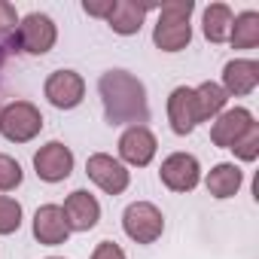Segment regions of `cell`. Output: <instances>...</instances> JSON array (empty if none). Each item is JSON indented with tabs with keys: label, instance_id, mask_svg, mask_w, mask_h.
<instances>
[{
	"label": "cell",
	"instance_id": "cell-5",
	"mask_svg": "<svg viewBox=\"0 0 259 259\" xmlns=\"http://www.w3.org/2000/svg\"><path fill=\"white\" fill-rule=\"evenodd\" d=\"M122 229L135 244H156L165 232V217L153 201H135L122 213Z\"/></svg>",
	"mask_w": 259,
	"mask_h": 259
},
{
	"label": "cell",
	"instance_id": "cell-19",
	"mask_svg": "<svg viewBox=\"0 0 259 259\" xmlns=\"http://www.w3.org/2000/svg\"><path fill=\"white\" fill-rule=\"evenodd\" d=\"M232 22H235V13L226 4H210L201 13V31H204V37L210 43H229Z\"/></svg>",
	"mask_w": 259,
	"mask_h": 259
},
{
	"label": "cell",
	"instance_id": "cell-6",
	"mask_svg": "<svg viewBox=\"0 0 259 259\" xmlns=\"http://www.w3.org/2000/svg\"><path fill=\"white\" fill-rule=\"evenodd\" d=\"M85 174H89V180H92L98 189H104L107 195H122V192L128 189V183H132L128 168H125L119 159L107 156V153H92L89 162H85Z\"/></svg>",
	"mask_w": 259,
	"mask_h": 259
},
{
	"label": "cell",
	"instance_id": "cell-2",
	"mask_svg": "<svg viewBox=\"0 0 259 259\" xmlns=\"http://www.w3.org/2000/svg\"><path fill=\"white\" fill-rule=\"evenodd\" d=\"M192 10H195L192 0H168V4L159 7V22L153 28V43L162 52H180V49L189 46V40H192V25H189Z\"/></svg>",
	"mask_w": 259,
	"mask_h": 259
},
{
	"label": "cell",
	"instance_id": "cell-11",
	"mask_svg": "<svg viewBox=\"0 0 259 259\" xmlns=\"http://www.w3.org/2000/svg\"><path fill=\"white\" fill-rule=\"evenodd\" d=\"M61 210H64V217H67L70 232H89V229H95L98 220H101V204H98V198H95L89 189H73V192L64 198Z\"/></svg>",
	"mask_w": 259,
	"mask_h": 259
},
{
	"label": "cell",
	"instance_id": "cell-24",
	"mask_svg": "<svg viewBox=\"0 0 259 259\" xmlns=\"http://www.w3.org/2000/svg\"><path fill=\"white\" fill-rule=\"evenodd\" d=\"M16 28H19V13H16V7L7 4V0H0V37L10 40Z\"/></svg>",
	"mask_w": 259,
	"mask_h": 259
},
{
	"label": "cell",
	"instance_id": "cell-14",
	"mask_svg": "<svg viewBox=\"0 0 259 259\" xmlns=\"http://www.w3.org/2000/svg\"><path fill=\"white\" fill-rule=\"evenodd\" d=\"M168 122H171V132L180 138L195 132L198 113H195V92L189 85H177L168 95Z\"/></svg>",
	"mask_w": 259,
	"mask_h": 259
},
{
	"label": "cell",
	"instance_id": "cell-20",
	"mask_svg": "<svg viewBox=\"0 0 259 259\" xmlns=\"http://www.w3.org/2000/svg\"><path fill=\"white\" fill-rule=\"evenodd\" d=\"M229 43H232L235 49H256V46H259V13L247 10V13L235 16Z\"/></svg>",
	"mask_w": 259,
	"mask_h": 259
},
{
	"label": "cell",
	"instance_id": "cell-13",
	"mask_svg": "<svg viewBox=\"0 0 259 259\" xmlns=\"http://www.w3.org/2000/svg\"><path fill=\"white\" fill-rule=\"evenodd\" d=\"M34 238L40 244H46V247L67 244L70 226H67V217H64L61 204H43V207H37V213H34Z\"/></svg>",
	"mask_w": 259,
	"mask_h": 259
},
{
	"label": "cell",
	"instance_id": "cell-10",
	"mask_svg": "<svg viewBox=\"0 0 259 259\" xmlns=\"http://www.w3.org/2000/svg\"><path fill=\"white\" fill-rule=\"evenodd\" d=\"M34 171L46 183L67 180L70 171H73V153H70V147H64L61 141H49L46 147H40L34 153Z\"/></svg>",
	"mask_w": 259,
	"mask_h": 259
},
{
	"label": "cell",
	"instance_id": "cell-4",
	"mask_svg": "<svg viewBox=\"0 0 259 259\" xmlns=\"http://www.w3.org/2000/svg\"><path fill=\"white\" fill-rule=\"evenodd\" d=\"M43 132V113L31 101H13L0 107V135L10 144H28Z\"/></svg>",
	"mask_w": 259,
	"mask_h": 259
},
{
	"label": "cell",
	"instance_id": "cell-18",
	"mask_svg": "<svg viewBox=\"0 0 259 259\" xmlns=\"http://www.w3.org/2000/svg\"><path fill=\"white\" fill-rule=\"evenodd\" d=\"M192 92H195V113H198V122H213V119L226 110L229 95L223 92L220 82H210V79H207V82L195 85Z\"/></svg>",
	"mask_w": 259,
	"mask_h": 259
},
{
	"label": "cell",
	"instance_id": "cell-3",
	"mask_svg": "<svg viewBox=\"0 0 259 259\" xmlns=\"http://www.w3.org/2000/svg\"><path fill=\"white\" fill-rule=\"evenodd\" d=\"M58 40V28L46 13H28L25 19H19V28L13 31V37L7 40V46L13 52H25V55H46Z\"/></svg>",
	"mask_w": 259,
	"mask_h": 259
},
{
	"label": "cell",
	"instance_id": "cell-23",
	"mask_svg": "<svg viewBox=\"0 0 259 259\" xmlns=\"http://www.w3.org/2000/svg\"><path fill=\"white\" fill-rule=\"evenodd\" d=\"M22 165L7 156V153H0V192H13L16 186H22Z\"/></svg>",
	"mask_w": 259,
	"mask_h": 259
},
{
	"label": "cell",
	"instance_id": "cell-15",
	"mask_svg": "<svg viewBox=\"0 0 259 259\" xmlns=\"http://www.w3.org/2000/svg\"><path fill=\"white\" fill-rule=\"evenodd\" d=\"M223 92L232 98H247V95H253L256 92V85H259V61H253V58H235V61H229L226 67H223Z\"/></svg>",
	"mask_w": 259,
	"mask_h": 259
},
{
	"label": "cell",
	"instance_id": "cell-9",
	"mask_svg": "<svg viewBox=\"0 0 259 259\" xmlns=\"http://www.w3.org/2000/svg\"><path fill=\"white\" fill-rule=\"evenodd\" d=\"M43 95H46V101L52 107L73 110L85 98V79L76 70H55V73H49V79L43 85Z\"/></svg>",
	"mask_w": 259,
	"mask_h": 259
},
{
	"label": "cell",
	"instance_id": "cell-16",
	"mask_svg": "<svg viewBox=\"0 0 259 259\" xmlns=\"http://www.w3.org/2000/svg\"><path fill=\"white\" fill-rule=\"evenodd\" d=\"M150 10H153L150 4H138V0H116L107 25L122 37H132V34H138L144 28V19H147Z\"/></svg>",
	"mask_w": 259,
	"mask_h": 259
},
{
	"label": "cell",
	"instance_id": "cell-17",
	"mask_svg": "<svg viewBox=\"0 0 259 259\" xmlns=\"http://www.w3.org/2000/svg\"><path fill=\"white\" fill-rule=\"evenodd\" d=\"M241 183H244V171L238 165H232V162L213 165L207 171V177H204V186H207V192L213 198H232V195H238Z\"/></svg>",
	"mask_w": 259,
	"mask_h": 259
},
{
	"label": "cell",
	"instance_id": "cell-25",
	"mask_svg": "<svg viewBox=\"0 0 259 259\" xmlns=\"http://www.w3.org/2000/svg\"><path fill=\"white\" fill-rule=\"evenodd\" d=\"M113 7H116V0H82V10L92 16V19H110V13H113Z\"/></svg>",
	"mask_w": 259,
	"mask_h": 259
},
{
	"label": "cell",
	"instance_id": "cell-21",
	"mask_svg": "<svg viewBox=\"0 0 259 259\" xmlns=\"http://www.w3.org/2000/svg\"><path fill=\"white\" fill-rule=\"evenodd\" d=\"M232 153H235L241 162H256V159H259V122H253L247 132L232 144Z\"/></svg>",
	"mask_w": 259,
	"mask_h": 259
},
{
	"label": "cell",
	"instance_id": "cell-1",
	"mask_svg": "<svg viewBox=\"0 0 259 259\" xmlns=\"http://www.w3.org/2000/svg\"><path fill=\"white\" fill-rule=\"evenodd\" d=\"M98 95L110 125H144L150 119L147 89L128 70H107L98 79Z\"/></svg>",
	"mask_w": 259,
	"mask_h": 259
},
{
	"label": "cell",
	"instance_id": "cell-27",
	"mask_svg": "<svg viewBox=\"0 0 259 259\" xmlns=\"http://www.w3.org/2000/svg\"><path fill=\"white\" fill-rule=\"evenodd\" d=\"M4 61H7V49L0 46V70H4Z\"/></svg>",
	"mask_w": 259,
	"mask_h": 259
},
{
	"label": "cell",
	"instance_id": "cell-8",
	"mask_svg": "<svg viewBox=\"0 0 259 259\" xmlns=\"http://www.w3.org/2000/svg\"><path fill=\"white\" fill-rule=\"evenodd\" d=\"M159 180L171 192H192L201 183V165L192 153H171L159 168Z\"/></svg>",
	"mask_w": 259,
	"mask_h": 259
},
{
	"label": "cell",
	"instance_id": "cell-7",
	"mask_svg": "<svg viewBox=\"0 0 259 259\" xmlns=\"http://www.w3.org/2000/svg\"><path fill=\"white\" fill-rule=\"evenodd\" d=\"M156 150H159V141L147 125H132L119 138V162L132 168H147L156 159Z\"/></svg>",
	"mask_w": 259,
	"mask_h": 259
},
{
	"label": "cell",
	"instance_id": "cell-28",
	"mask_svg": "<svg viewBox=\"0 0 259 259\" xmlns=\"http://www.w3.org/2000/svg\"><path fill=\"white\" fill-rule=\"evenodd\" d=\"M49 259H64V256H49Z\"/></svg>",
	"mask_w": 259,
	"mask_h": 259
},
{
	"label": "cell",
	"instance_id": "cell-22",
	"mask_svg": "<svg viewBox=\"0 0 259 259\" xmlns=\"http://www.w3.org/2000/svg\"><path fill=\"white\" fill-rule=\"evenodd\" d=\"M22 226V204L10 195H0V235H13Z\"/></svg>",
	"mask_w": 259,
	"mask_h": 259
},
{
	"label": "cell",
	"instance_id": "cell-26",
	"mask_svg": "<svg viewBox=\"0 0 259 259\" xmlns=\"http://www.w3.org/2000/svg\"><path fill=\"white\" fill-rule=\"evenodd\" d=\"M92 259H128V256H125V250H122L116 241H101V244L95 247Z\"/></svg>",
	"mask_w": 259,
	"mask_h": 259
},
{
	"label": "cell",
	"instance_id": "cell-12",
	"mask_svg": "<svg viewBox=\"0 0 259 259\" xmlns=\"http://www.w3.org/2000/svg\"><path fill=\"white\" fill-rule=\"evenodd\" d=\"M253 122L256 119H253V113L247 107H229V110H223L213 119V125H210V141L217 147H223V150H232V144L247 132Z\"/></svg>",
	"mask_w": 259,
	"mask_h": 259
}]
</instances>
